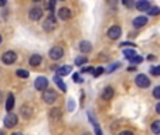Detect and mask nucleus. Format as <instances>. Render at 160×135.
Returning a JSON list of instances; mask_svg holds the SVG:
<instances>
[{
  "mask_svg": "<svg viewBox=\"0 0 160 135\" xmlns=\"http://www.w3.org/2000/svg\"><path fill=\"white\" fill-rule=\"evenodd\" d=\"M42 28L47 33H51V31H54L57 28V18H55L54 14H50L48 17L45 18V21L42 23Z\"/></svg>",
  "mask_w": 160,
  "mask_h": 135,
  "instance_id": "f257e3e1",
  "label": "nucleus"
},
{
  "mask_svg": "<svg viewBox=\"0 0 160 135\" xmlns=\"http://www.w3.org/2000/svg\"><path fill=\"white\" fill-rule=\"evenodd\" d=\"M34 86H36V89L40 90V92H45L47 87H48V79L44 78V76H38V78L36 79V82H34Z\"/></svg>",
  "mask_w": 160,
  "mask_h": 135,
  "instance_id": "f03ea898",
  "label": "nucleus"
},
{
  "mask_svg": "<svg viewBox=\"0 0 160 135\" xmlns=\"http://www.w3.org/2000/svg\"><path fill=\"white\" fill-rule=\"evenodd\" d=\"M135 83L138 84L139 87H142V89H146V87L150 86V79L148 78L146 75H143V73H140V75L136 76L135 79Z\"/></svg>",
  "mask_w": 160,
  "mask_h": 135,
  "instance_id": "7ed1b4c3",
  "label": "nucleus"
},
{
  "mask_svg": "<svg viewBox=\"0 0 160 135\" xmlns=\"http://www.w3.org/2000/svg\"><path fill=\"white\" fill-rule=\"evenodd\" d=\"M42 100H44L47 104H52V103L57 100V93H55L54 90L47 89L45 92H42Z\"/></svg>",
  "mask_w": 160,
  "mask_h": 135,
  "instance_id": "20e7f679",
  "label": "nucleus"
},
{
  "mask_svg": "<svg viewBox=\"0 0 160 135\" xmlns=\"http://www.w3.org/2000/svg\"><path fill=\"white\" fill-rule=\"evenodd\" d=\"M121 35H122V28L119 27V25H112L111 28L108 30V37H109V39H119L121 38Z\"/></svg>",
  "mask_w": 160,
  "mask_h": 135,
  "instance_id": "39448f33",
  "label": "nucleus"
},
{
  "mask_svg": "<svg viewBox=\"0 0 160 135\" xmlns=\"http://www.w3.org/2000/svg\"><path fill=\"white\" fill-rule=\"evenodd\" d=\"M18 123V118L16 114H13V113H9V114L4 117V127L6 128H13L14 125H17Z\"/></svg>",
  "mask_w": 160,
  "mask_h": 135,
  "instance_id": "423d86ee",
  "label": "nucleus"
},
{
  "mask_svg": "<svg viewBox=\"0 0 160 135\" xmlns=\"http://www.w3.org/2000/svg\"><path fill=\"white\" fill-rule=\"evenodd\" d=\"M28 17H30V20H33V21H38L40 18L42 17V9L38 6L31 7L30 11H28Z\"/></svg>",
  "mask_w": 160,
  "mask_h": 135,
  "instance_id": "0eeeda50",
  "label": "nucleus"
},
{
  "mask_svg": "<svg viewBox=\"0 0 160 135\" xmlns=\"http://www.w3.org/2000/svg\"><path fill=\"white\" fill-rule=\"evenodd\" d=\"M50 58H51L52 61H58L61 59V58L64 56V49L61 48V47H52L51 49H50Z\"/></svg>",
  "mask_w": 160,
  "mask_h": 135,
  "instance_id": "6e6552de",
  "label": "nucleus"
},
{
  "mask_svg": "<svg viewBox=\"0 0 160 135\" xmlns=\"http://www.w3.org/2000/svg\"><path fill=\"white\" fill-rule=\"evenodd\" d=\"M16 59H17V55H16V52H13V51L4 52L3 56H2V61H3V63H6V65H12V63H14Z\"/></svg>",
  "mask_w": 160,
  "mask_h": 135,
  "instance_id": "1a4fd4ad",
  "label": "nucleus"
},
{
  "mask_svg": "<svg viewBox=\"0 0 160 135\" xmlns=\"http://www.w3.org/2000/svg\"><path fill=\"white\" fill-rule=\"evenodd\" d=\"M113 94H115V90H113V87L108 86V87H105V89H103V92H102V99L106 100V101H109V100H112Z\"/></svg>",
  "mask_w": 160,
  "mask_h": 135,
  "instance_id": "9d476101",
  "label": "nucleus"
},
{
  "mask_svg": "<svg viewBox=\"0 0 160 135\" xmlns=\"http://www.w3.org/2000/svg\"><path fill=\"white\" fill-rule=\"evenodd\" d=\"M71 16H72V14H71V10L67 9V7H62V9L58 10V17H60L61 20H64V21L70 20Z\"/></svg>",
  "mask_w": 160,
  "mask_h": 135,
  "instance_id": "9b49d317",
  "label": "nucleus"
},
{
  "mask_svg": "<svg viewBox=\"0 0 160 135\" xmlns=\"http://www.w3.org/2000/svg\"><path fill=\"white\" fill-rule=\"evenodd\" d=\"M135 6H136V9L139 10V11H146V13H148V10L152 7L150 3H149V2H146V0H140V2L135 3Z\"/></svg>",
  "mask_w": 160,
  "mask_h": 135,
  "instance_id": "f8f14e48",
  "label": "nucleus"
},
{
  "mask_svg": "<svg viewBox=\"0 0 160 135\" xmlns=\"http://www.w3.org/2000/svg\"><path fill=\"white\" fill-rule=\"evenodd\" d=\"M71 70H72V66L71 65H64V66H61V68H58V70H57V76H67V75H70L71 73Z\"/></svg>",
  "mask_w": 160,
  "mask_h": 135,
  "instance_id": "ddd939ff",
  "label": "nucleus"
},
{
  "mask_svg": "<svg viewBox=\"0 0 160 135\" xmlns=\"http://www.w3.org/2000/svg\"><path fill=\"white\" fill-rule=\"evenodd\" d=\"M79 51L84 52V54H88V52L92 51V44L89 41H81L79 42Z\"/></svg>",
  "mask_w": 160,
  "mask_h": 135,
  "instance_id": "4468645a",
  "label": "nucleus"
},
{
  "mask_svg": "<svg viewBox=\"0 0 160 135\" xmlns=\"http://www.w3.org/2000/svg\"><path fill=\"white\" fill-rule=\"evenodd\" d=\"M146 23H148V18H146L145 16H139V17H136L135 20H133V25H135L136 28H140V27H143V25H146Z\"/></svg>",
  "mask_w": 160,
  "mask_h": 135,
  "instance_id": "2eb2a0df",
  "label": "nucleus"
},
{
  "mask_svg": "<svg viewBox=\"0 0 160 135\" xmlns=\"http://www.w3.org/2000/svg\"><path fill=\"white\" fill-rule=\"evenodd\" d=\"M28 63H30L33 68H37V66L41 63V56H40V55H37V54H36V55H31V56H30V61H28Z\"/></svg>",
  "mask_w": 160,
  "mask_h": 135,
  "instance_id": "dca6fc26",
  "label": "nucleus"
},
{
  "mask_svg": "<svg viewBox=\"0 0 160 135\" xmlns=\"http://www.w3.org/2000/svg\"><path fill=\"white\" fill-rule=\"evenodd\" d=\"M88 118H89V121L92 123V125H94V128H95V134H97V135H102V131H101L99 124L97 123V120H95V118L92 117L91 114H88Z\"/></svg>",
  "mask_w": 160,
  "mask_h": 135,
  "instance_id": "f3484780",
  "label": "nucleus"
},
{
  "mask_svg": "<svg viewBox=\"0 0 160 135\" xmlns=\"http://www.w3.org/2000/svg\"><path fill=\"white\" fill-rule=\"evenodd\" d=\"M13 107H14V96L12 93L7 96V101H6V110L7 111H12Z\"/></svg>",
  "mask_w": 160,
  "mask_h": 135,
  "instance_id": "a211bd4d",
  "label": "nucleus"
},
{
  "mask_svg": "<svg viewBox=\"0 0 160 135\" xmlns=\"http://www.w3.org/2000/svg\"><path fill=\"white\" fill-rule=\"evenodd\" d=\"M31 113H33V108L31 107H28V106H23V107H21V115L24 118H30Z\"/></svg>",
  "mask_w": 160,
  "mask_h": 135,
  "instance_id": "6ab92c4d",
  "label": "nucleus"
},
{
  "mask_svg": "<svg viewBox=\"0 0 160 135\" xmlns=\"http://www.w3.org/2000/svg\"><path fill=\"white\" fill-rule=\"evenodd\" d=\"M54 82H55V84L60 87L61 92H67V86H65V83L62 82V79H61L60 76H55V78H54Z\"/></svg>",
  "mask_w": 160,
  "mask_h": 135,
  "instance_id": "aec40b11",
  "label": "nucleus"
},
{
  "mask_svg": "<svg viewBox=\"0 0 160 135\" xmlns=\"http://www.w3.org/2000/svg\"><path fill=\"white\" fill-rule=\"evenodd\" d=\"M123 55L128 58V59H132L133 56H136V52H135V49H129V48H125L123 49Z\"/></svg>",
  "mask_w": 160,
  "mask_h": 135,
  "instance_id": "412c9836",
  "label": "nucleus"
},
{
  "mask_svg": "<svg viewBox=\"0 0 160 135\" xmlns=\"http://www.w3.org/2000/svg\"><path fill=\"white\" fill-rule=\"evenodd\" d=\"M152 131H153L154 134H157V135L160 134V120L154 121V123L152 124Z\"/></svg>",
  "mask_w": 160,
  "mask_h": 135,
  "instance_id": "4be33fe9",
  "label": "nucleus"
},
{
  "mask_svg": "<svg viewBox=\"0 0 160 135\" xmlns=\"http://www.w3.org/2000/svg\"><path fill=\"white\" fill-rule=\"evenodd\" d=\"M148 14L149 16H159L160 14V7H150V9L148 10Z\"/></svg>",
  "mask_w": 160,
  "mask_h": 135,
  "instance_id": "5701e85b",
  "label": "nucleus"
},
{
  "mask_svg": "<svg viewBox=\"0 0 160 135\" xmlns=\"http://www.w3.org/2000/svg\"><path fill=\"white\" fill-rule=\"evenodd\" d=\"M16 75L18 76V78H23V79H27L28 76H30V73L27 72V70H23V69H18L17 72H16Z\"/></svg>",
  "mask_w": 160,
  "mask_h": 135,
  "instance_id": "b1692460",
  "label": "nucleus"
},
{
  "mask_svg": "<svg viewBox=\"0 0 160 135\" xmlns=\"http://www.w3.org/2000/svg\"><path fill=\"white\" fill-rule=\"evenodd\" d=\"M87 56H78L75 59V65L77 66H82V65H85V63H87Z\"/></svg>",
  "mask_w": 160,
  "mask_h": 135,
  "instance_id": "393cba45",
  "label": "nucleus"
},
{
  "mask_svg": "<svg viewBox=\"0 0 160 135\" xmlns=\"http://www.w3.org/2000/svg\"><path fill=\"white\" fill-rule=\"evenodd\" d=\"M103 72H105V69H103L102 66H98V68H94V72H92V75H94L95 78H98V76L102 75Z\"/></svg>",
  "mask_w": 160,
  "mask_h": 135,
  "instance_id": "a878e982",
  "label": "nucleus"
},
{
  "mask_svg": "<svg viewBox=\"0 0 160 135\" xmlns=\"http://www.w3.org/2000/svg\"><path fill=\"white\" fill-rule=\"evenodd\" d=\"M150 73L153 76H160V66H153L150 69Z\"/></svg>",
  "mask_w": 160,
  "mask_h": 135,
  "instance_id": "bb28decb",
  "label": "nucleus"
},
{
  "mask_svg": "<svg viewBox=\"0 0 160 135\" xmlns=\"http://www.w3.org/2000/svg\"><path fill=\"white\" fill-rule=\"evenodd\" d=\"M130 62H132V63H142L143 62V58L139 56V55H136V56H133L132 59H130Z\"/></svg>",
  "mask_w": 160,
  "mask_h": 135,
  "instance_id": "cd10ccee",
  "label": "nucleus"
},
{
  "mask_svg": "<svg viewBox=\"0 0 160 135\" xmlns=\"http://www.w3.org/2000/svg\"><path fill=\"white\" fill-rule=\"evenodd\" d=\"M45 7H47V10H50V11H54V7H55V2L52 0V2H48V3L45 4Z\"/></svg>",
  "mask_w": 160,
  "mask_h": 135,
  "instance_id": "c85d7f7f",
  "label": "nucleus"
},
{
  "mask_svg": "<svg viewBox=\"0 0 160 135\" xmlns=\"http://www.w3.org/2000/svg\"><path fill=\"white\" fill-rule=\"evenodd\" d=\"M153 96L156 97V99H159V100H160V86H156V87H154V90H153Z\"/></svg>",
  "mask_w": 160,
  "mask_h": 135,
  "instance_id": "c756f323",
  "label": "nucleus"
},
{
  "mask_svg": "<svg viewBox=\"0 0 160 135\" xmlns=\"http://www.w3.org/2000/svg\"><path fill=\"white\" fill-rule=\"evenodd\" d=\"M119 66H121V63H119V62L113 63V65H111V68H109V69H108V72H112V70H115V69H118Z\"/></svg>",
  "mask_w": 160,
  "mask_h": 135,
  "instance_id": "7c9ffc66",
  "label": "nucleus"
},
{
  "mask_svg": "<svg viewBox=\"0 0 160 135\" xmlns=\"http://www.w3.org/2000/svg\"><path fill=\"white\" fill-rule=\"evenodd\" d=\"M82 72H84V73H87V72L92 73V72H94V68H92V66H85L84 69H82Z\"/></svg>",
  "mask_w": 160,
  "mask_h": 135,
  "instance_id": "2f4dec72",
  "label": "nucleus"
},
{
  "mask_svg": "<svg viewBox=\"0 0 160 135\" xmlns=\"http://www.w3.org/2000/svg\"><path fill=\"white\" fill-rule=\"evenodd\" d=\"M121 47L122 48H126V47H135V44H133V42H122Z\"/></svg>",
  "mask_w": 160,
  "mask_h": 135,
  "instance_id": "473e14b6",
  "label": "nucleus"
},
{
  "mask_svg": "<svg viewBox=\"0 0 160 135\" xmlns=\"http://www.w3.org/2000/svg\"><path fill=\"white\" fill-rule=\"evenodd\" d=\"M72 78H74V82H75V83H82V79H79V75H78V73H75Z\"/></svg>",
  "mask_w": 160,
  "mask_h": 135,
  "instance_id": "72a5a7b5",
  "label": "nucleus"
},
{
  "mask_svg": "<svg viewBox=\"0 0 160 135\" xmlns=\"http://www.w3.org/2000/svg\"><path fill=\"white\" fill-rule=\"evenodd\" d=\"M123 4H125L126 7H132L135 3H133V2H130V0H123Z\"/></svg>",
  "mask_w": 160,
  "mask_h": 135,
  "instance_id": "f704fd0d",
  "label": "nucleus"
},
{
  "mask_svg": "<svg viewBox=\"0 0 160 135\" xmlns=\"http://www.w3.org/2000/svg\"><path fill=\"white\" fill-rule=\"evenodd\" d=\"M119 135H133V132L132 131H122Z\"/></svg>",
  "mask_w": 160,
  "mask_h": 135,
  "instance_id": "c9c22d12",
  "label": "nucleus"
},
{
  "mask_svg": "<svg viewBox=\"0 0 160 135\" xmlns=\"http://www.w3.org/2000/svg\"><path fill=\"white\" fill-rule=\"evenodd\" d=\"M68 108H70V110H74V103H72V100H70V103H68Z\"/></svg>",
  "mask_w": 160,
  "mask_h": 135,
  "instance_id": "e433bc0d",
  "label": "nucleus"
},
{
  "mask_svg": "<svg viewBox=\"0 0 160 135\" xmlns=\"http://www.w3.org/2000/svg\"><path fill=\"white\" fill-rule=\"evenodd\" d=\"M156 111H157V114H160V103H157V106H156Z\"/></svg>",
  "mask_w": 160,
  "mask_h": 135,
  "instance_id": "4c0bfd02",
  "label": "nucleus"
},
{
  "mask_svg": "<svg viewBox=\"0 0 160 135\" xmlns=\"http://www.w3.org/2000/svg\"><path fill=\"white\" fill-rule=\"evenodd\" d=\"M3 6H6V2H4V0H0V7H3Z\"/></svg>",
  "mask_w": 160,
  "mask_h": 135,
  "instance_id": "58836bf2",
  "label": "nucleus"
},
{
  "mask_svg": "<svg viewBox=\"0 0 160 135\" xmlns=\"http://www.w3.org/2000/svg\"><path fill=\"white\" fill-rule=\"evenodd\" d=\"M148 59H149V61H153V59H154V55H149Z\"/></svg>",
  "mask_w": 160,
  "mask_h": 135,
  "instance_id": "ea45409f",
  "label": "nucleus"
},
{
  "mask_svg": "<svg viewBox=\"0 0 160 135\" xmlns=\"http://www.w3.org/2000/svg\"><path fill=\"white\" fill-rule=\"evenodd\" d=\"M12 135H21V134H20V132H13Z\"/></svg>",
  "mask_w": 160,
  "mask_h": 135,
  "instance_id": "a19ab883",
  "label": "nucleus"
},
{
  "mask_svg": "<svg viewBox=\"0 0 160 135\" xmlns=\"http://www.w3.org/2000/svg\"><path fill=\"white\" fill-rule=\"evenodd\" d=\"M0 135H4V131H2V129H0Z\"/></svg>",
  "mask_w": 160,
  "mask_h": 135,
  "instance_id": "79ce46f5",
  "label": "nucleus"
},
{
  "mask_svg": "<svg viewBox=\"0 0 160 135\" xmlns=\"http://www.w3.org/2000/svg\"><path fill=\"white\" fill-rule=\"evenodd\" d=\"M0 44H2V35H0Z\"/></svg>",
  "mask_w": 160,
  "mask_h": 135,
  "instance_id": "37998d69",
  "label": "nucleus"
},
{
  "mask_svg": "<svg viewBox=\"0 0 160 135\" xmlns=\"http://www.w3.org/2000/svg\"><path fill=\"white\" fill-rule=\"evenodd\" d=\"M84 135H89V134H84Z\"/></svg>",
  "mask_w": 160,
  "mask_h": 135,
  "instance_id": "c03bdc74",
  "label": "nucleus"
}]
</instances>
